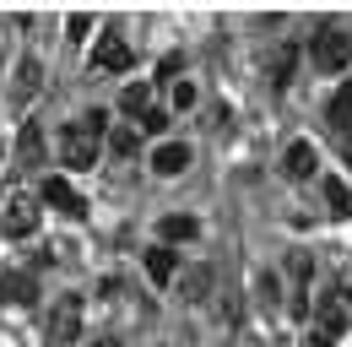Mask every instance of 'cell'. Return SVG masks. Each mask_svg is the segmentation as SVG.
<instances>
[{
    "instance_id": "6da1fadb",
    "label": "cell",
    "mask_w": 352,
    "mask_h": 347,
    "mask_svg": "<svg viewBox=\"0 0 352 347\" xmlns=\"http://www.w3.org/2000/svg\"><path fill=\"white\" fill-rule=\"evenodd\" d=\"M103 130H109V114H103V109H92V114L76 120V125L60 130V158H65V169H92V163H98Z\"/></svg>"
},
{
    "instance_id": "7a4b0ae2",
    "label": "cell",
    "mask_w": 352,
    "mask_h": 347,
    "mask_svg": "<svg viewBox=\"0 0 352 347\" xmlns=\"http://www.w3.org/2000/svg\"><path fill=\"white\" fill-rule=\"evenodd\" d=\"M38 228V190H6L0 201V233L6 239H28Z\"/></svg>"
},
{
    "instance_id": "3957f363",
    "label": "cell",
    "mask_w": 352,
    "mask_h": 347,
    "mask_svg": "<svg viewBox=\"0 0 352 347\" xmlns=\"http://www.w3.org/2000/svg\"><path fill=\"white\" fill-rule=\"evenodd\" d=\"M309 49H314V65H320V71H342V65L352 60V39L342 33V28H314Z\"/></svg>"
},
{
    "instance_id": "277c9868",
    "label": "cell",
    "mask_w": 352,
    "mask_h": 347,
    "mask_svg": "<svg viewBox=\"0 0 352 347\" xmlns=\"http://www.w3.org/2000/svg\"><path fill=\"white\" fill-rule=\"evenodd\" d=\"M38 201H49L54 212H65L71 222H82L87 217V196L71 185V179H44V190H38Z\"/></svg>"
},
{
    "instance_id": "5b68a950",
    "label": "cell",
    "mask_w": 352,
    "mask_h": 347,
    "mask_svg": "<svg viewBox=\"0 0 352 347\" xmlns=\"http://www.w3.org/2000/svg\"><path fill=\"white\" fill-rule=\"evenodd\" d=\"M76 331H82V299L65 293V299L54 304V315H49V347H71Z\"/></svg>"
},
{
    "instance_id": "8992f818",
    "label": "cell",
    "mask_w": 352,
    "mask_h": 347,
    "mask_svg": "<svg viewBox=\"0 0 352 347\" xmlns=\"http://www.w3.org/2000/svg\"><path fill=\"white\" fill-rule=\"evenodd\" d=\"M131 43L125 39H114V33H103V39H98V49H92V65H98V71H131Z\"/></svg>"
},
{
    "instance_id": "52a82bcc",
    "label": "cell",
    "mask_w": 352,
    "mask_h": 347,
    "mask_svg": "<svg viewBox=\"0 0 352 347\" xmlns=\"http://www.w3.org/2000/svg\"><path fill=\"white\" fill-rule=\"evenodd\" d=\"M282 174H287L293 185H304L309 174H314V147H309V141H293V147L282 152Z\"/></svg>"
},
{
    "instance_id": "ba28073f",
    "label": "cell",
    "mask_w": 352,
    "mask_h": 347,
    "mask_svg": "<svg viewBox=\"0 0 352 347\" xmlns=\"http://www.w3.org/2000/svg\"><path fill=\"white\" fill-rule=\"evenodd\" d=\"M314 315H320V337H336V331H347V326H352L347 309L336 304V293H331V288L320 293V309H314Z\"/></svg>"
},
{
    "instance_id": "9c48e42d",
    "label": "cell",
    "mask_w": 352,
    "mask_h": 347,
    "mask_svg": "<svg viewBox=\"0 0 352 347\" xmlns=\"http://www.w3.org/2000/svg\"><path fill=\"white\" fill-rule=\"evenodd\" d=\"M152 169L157 174H184L190 169V147H184V141H163V147L152 152Z\"/></svg>"
},
{
    "instance_id": "30bf717a",
    "label": "cell",
    "mask_w": 352,
    "mask_h": 347,
    "mask_svg": "<svg viewBox=\"0 0 352 347\" xmlns=\"http://www.w3.org/2000/svg\"><path fill=\"white\" fill-rule=\"evenodd\" d=\"M157 233H163V244H184V239H195V233H201V222H195V217H184V212H174V217H163V222H157Z\"/></svg>"
},
{
    "instance_id": "8fae6325",
    "label": "cell",
    "mask_w": 352,
    "mask_h": 347,
    "mask_svg": "<svg viewBox=\"0 0 352 347\" xmlns=\"http://www.w3.org/2000/svg\"><path fill=\"white\" fill-rule=\"evenodd\" d=\"M293 65H298V49H293V43H276V49H271V87L293 82Z\"/></svg>"
},
{
    "instance_id": "7c38bea8",
    "label": "cell",
    "mask_w": 352,
    "mask_h": 347,
    "mask_svg": "<svg viewBox=\"0 0 352 347\" xmlns=\"http://www.w3.org/2000/svg\"><path fill=\"white\" fill-rule=\"evenodd\" d=\"M38 87H44V71H38V60H22V65H16V82H11V92L28 103V98H38Z\"/></svg>"
},
{
    "instance_id": "4fadbf2b",
    "label": "cell",
    "mask_w": 352,
    "mask_h": 347,
    "mask_svg": "<svg viewBox=\"0 0 352 347\" xmlns=\"http://www.w3.org/2000/svg\"><path fill=\"white\" fill-rule=\"evenodd\" d=\"M325 120L331 125H352V82H342L331 92V103H325Z\"/></svg>"
},
{
    "instance_id": "5bb4252c",
    "label": "cell",
    "mask_w": 352,
    "mask_h": 347,
    "mask_svg": "<svg viewBox=\"0 0 352 347\" xmlns=\"http://www.w3.org/2000/svg\"><path fill=\"white\" fill-rule=\"evenodd\" d=\"M146 277H152V282H168V277H174V250H168V244H152V250H146Z\"/></svg>"
},
{
    "instance_id": "9a60e30c",
    "label": "cell",
    "mask_w": 352,
    "mask_h": 347,
    "mask_svg": "<svg viewBox=\"0 0 352 347\" xmlns=\"http://www.w3.org/2000/svg\"><path fill=\"white\" fill-rule=\"evenodd\" d=\"M0 299L6 304H33L38 288H33V277H6V282H0Z\"/></svg>"
},
{
    "instance_id": "2e32d148",
    "label": "cell",
    "mask_w": 352,
    "mask_h": 347,
    "mask_svg": "<svg viewBox=\"0 0 352 347\" xmlns=\"http://www.w3.org/2000/svg\"><path fill=\"white\" fill-rule=\"evenodd\" d=\"M325 207H331V217H347V212H352L347 179H325Z\"/></svg>"
},
{
    "instance_id": "e0dca14e",
    "label": "cell",
    "mask_w": 352,
    "mask_h": 347,
    "mask_svg": "<svg viewBox=\"0 0 352 347\" xmlns=\"http://www.w3.org/2000/svg\"><path fill=\"white\" fill-rule=\"evenodd\" d=\"M120 109H125V114H146V109H152V87H146V82L125 87V98H120Z\"/></svg>"
},
{
    "instance_id": "ac0fdd59",
    "label": "cell",
    "mask_w": 352,
    "mask_h": 347,
    "mask_svg": "<svg viewBox=\"0 0 352 347\" xmlns=\"http://www.w3.org/2000/svg\"><path fill=\"white\" fill-rule=\"evenodd\" d=\"M16 152H22V163H44V136H38V125H28V130H22Z\"/></svg>"
},
{
    "instance_id": "d6986e66",
    "label": "cell",
    "mask_w": 352,
    "mask_h": 347,
    "mask_svg": "<svg viewBox=\"0 0 352 347\" xmlns=\"http://www.w3.org/2000/svg\"><path fill=\"white\" fill-rule=\"evenodd\" d=\"M109 147H114V158H135V130H114V136H109Z\"/></svg>"
},
{
    "instance_id": "ffe728a7",
    "label": "cell",
    "mask_w": 352,
    "mask_h": 347,
    "mask_svg": "<svg viewBox=\"0 0 352 347\" xmlns=\"http://www.w3.org/2000/svg\"><path fill=\"white\" fill-rule=\"evenodd\" d=\"M331 293H336V304L347 309V320H352V271H342V282H336Z\"/></svg>"
},
{
    "instance_id": "44dd1931",
    "label": "cell",
    "mask_w": 352,
    "mask_h": 347,
    "mask_svg": "<svg viewBox=\"0 0 352 347\" xmlns=\"http://www.w3.org/2000/svg\"><path fill=\"white\" fill-rule=\"evenodd\" d=\"M174 109H195V82H174Z\"/></svg>"
},
{
    "instance_id": "7402d4cb",
    "label": "cell",
    "mask_w": 352,
    "mask_h": 347,
    "mask_svg": "<svg viewBox=\"0 0 352 347\" xmlns=\"http://www.w3.org/2000/svg\"><path fill=\"white\" fill-rule=\"evenodd\" d=\"M141 125L157 136V130H168V114H163V109H146V114H141Z\"/></svg>"
},
{
    "instance_id": "603a6c76",
    "label": "cell",
    "mask_w": 352,
    "mask_h": 347,
    "mask_svg": "<svg viewBox=\"0 0 352 347\" xmlns=\"http://www.w3.org/2000/svg\"><path fill=\"white\" fill-rule=\"evenodd\" d=\"M87 28H92V17H87V11H76V17L65 22V33H87Z\"/></svg>"
},
{
    "instance_id": "cb8c5ba5",
    "label": "cell",
    "mask_w": 352,
    "mask_h": 347,
    "mask_svg": "<svg viewBox=\"0 0 352 347\" xmlns=\"http://www.w3.org/2000/svg\"><path fill=\"white\" fill-rule=\"evenodd\" d=\"M309 347H331V337H320V331H314V337H309Z\"/></svg>"
},
{
    "instance_id": "d4e9b609",
    "label": "cell",
    "mask_w": 352,
    "mask_h": 347,
    "mask_svg": "<svg viewBox=\"0 0 352 347\" xmlns=\"http://www.w3.org/2000/svg\"><path fill=\"white\" fill-rule=\"evenodd\" d=\"M92 347H120V342H114V337H103V342H92Z\"/></svg>"
},
{
    "instance_id": "484cf974",
    "label": "cell",
    "mask_w": 352,
    "mask_h": 347,
    "mask_svg": "<svg viewBox=\"0 0 352 347\" xmlns=\"http://www.w3.org/2000/svg\"><path fill=\"white\" fill-rule=\"evenodd\" d=\"M347 163H352V136H347Z\"/></svg>"
}]
</instances>
